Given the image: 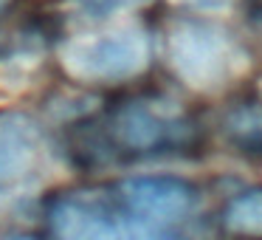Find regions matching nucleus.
<instances>
[{
    "label": "nucleus",
    "mask_w": 262,
    "mask_h": 240,
    "mask_svg": "<svg viewBox=\"0 0 262 240\" xmlns=\"http://www.w3.org/2000/svg\"><path fill=\"white\" fill-rule=\"evenodd\" d=\"M169 71L198 93H217L248 71L251 57L234 31L214 20L183 14L164 29Z\"/></svg>",
    "instance_id": "nucleus-1"
},
{
    "label": "nucleus",
    "mask_w": 262,
    "mask_h": 240,
    "mask_svg": "<svg viewBox=\"0 0 262 240\" xmlns=\"http://www.w3.org/2000/svg\"><path fill=\"white\" fill-rule=\"evenodd\" d=\"M149 34L141 26H119L110 31L71 34L57 46V59L74 82L102 85L127 82L149 65Z\"/></svg>",
    "instance_id": "nucleus-2"
},
{
    "label": "nucleus",
    "mask_w": 262,
    "mask_h": 240,
    "mask_svg": "<svg viewBox=\"0 0 262 240\" xmlns=\"http://www.w3.org/2000/svg\"><path fill=\"white\" fill-rule=\"evenodd\" d=\"M110 133L121 153L155 155L189 147L192 125L189 116L169 99H133L121 105L110 119Z\"/></svg>",
    "instance_id": "nucleus-3"
},
{
    "label": "nucleus",
    "mask_w": 262,
    "mask_h": 240,
    "mask_svg": "<svg viewBox=\"0 0 262 240\" xmlns=\"http://www.w3.org/2000/svg\"><path fill=\"white\" fill-rule=\"evenodd\" d=\"M136 237H164L181 226L194 206V192L178 178H130L116 187Z\"/></svg>",
    "instance_id": "nucleus-4"
},
{
    "label": "nucleus",
    "mask_w": 262,
    "mask_h": 240,
    "mask_svg": "<svg viewBox=\"0 0 262 240\" xmlns=\"http://www.w3.org/2000/svg\"><path fill=\"white\" fill-rule=\"evenodd\" d=\"M51 144L31 116L0 113V189H31L46 175Z\"/></svg>",
    "instance_id": "nucleus-5"
},
{
    "label": "nucleus",
    "mask_w": 262,
    "mask_h": 240,
    "mask_svg": "<svg viewBox=\"0 0 262 240\" xmlns=\"http://www.w3.org/2000/svg\"><path fill=\"white\" fill-rule=\"evenodd\" d=\"M226 133L234 144L248 153H262V96L245 99L239 108H231L226 119Z\"/></svg>",
    "instance_id": "nucleus-6"
},
{
    "label": "nucleus",
    "mask_w": 262,
    "mask_h": 240,
    "mask_svg": "<svg viewBox=\"0 0 262 240\" xmlns=\"http://www.w3.org/2000/svg\"><path fill=\"white\" fill-rule=\"evenodd\" d=\"M223 226L234 234H262V189L234 198L226 206Z\"/></svg>",
    "instance_id": "nucleus-7"
},
{
    "label": "nucleus",
    "mask_w": 262,
    "mask_h": 240,
    "mask_svg": "<svg viewBox=\"0 0 262 240\" xmlns=\"http://www.w3.org/2000/svg\"><path fill=\"white\" fill-rule=\"evenodd\" d=\"M149 0H76V6L82 12L93 14V17H110V14H124L133 9L147 6Z\"/></svg>",
    "instance_id": "nucleus-8"
},
{
    "label": "nucleus",
    "mask_w": 262,
    "mask_h": 240,
    "mask_svg": "<svg viewBox=\"0 0 262 240\" xmlns=\"http://www.w3.org/2000/svg\"><path fill=\"white\" fill-rule=\"evenodd\" d=\"M172 3L189 9V12H223V9L234 6L237 0H172Z\"/></svg>",
    "instance_id": "nucleus-9"
},
{
    "label": "nucleus",
    "mask_w": 262,
    "mask_h": 240,
    "mask_svg": "<svg viewBox=\"0 0 262 240\" xmlns=\"http://www.w3.org/2000/svg\"><path fill=\"white\" fill-rule=\"evenodd\" d=\"M3 6H6V0H0V9H3Z\"/></svg>",
    "instance_id": "nucleus-10"
}]
</instances>
